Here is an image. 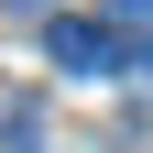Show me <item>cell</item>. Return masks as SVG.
<instances>
[{"label": "cell", "instance_id": "obj_3", "mask_svg": "<svg viewBox=\"0 0 153 153\" xmlns=\"http://www.w3.org/2000/svg\"><path fill=\"white\" fill-rule=\"evenodd\" d=\"M11 11H44V0H11Z\"/></svg>", "mask_w": 153, "mask_h": 153}, {"label": "cell", "instance_id": "obj_1", "mask_svg": "<svg viewBox=\"0 0 153 153\" xmlns=\"http://www.w3.org/2000/svg\"><path fill=\"white\" fill-rule=\"evenodd\" d=\"M44 55H55V66H66V76H120V33H109V22H76V11H55V22H44Z\"/></svg>", "mask_w": 153, "mask_h": 153}, {"label": "cell", "instance_id": "obj_2", "mask_svg": "<svg viewBox=\"0 0 153 153\" xmlns=\"http://www.w3.org/2000/svg\"><path fill=\"white\" fill-rule=\"evenodd\" d=\"M99 22L120 33V44H153V0H99Z\"/></svg>", "mask_w": 153, "mask_h": 153}, {"label": "cell", "instance_id": "obj_4", "mask_svg": "<svg viewBox=\"0 0 153 153\" xmlns=\"http://www.w3.org/2000/svg\"><path fill=\"white\" fill-rule=\"evenodd\" d=\"M142 76H153V44H142Z\"/></svg>", "mask_w": 153, "mask_h": 153}]
</instances>
